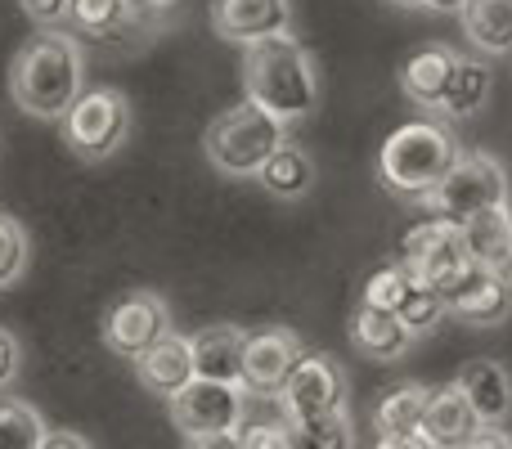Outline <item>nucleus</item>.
Segmentation results:
<instances>
[{"label":"nucleus","mask_w":512,"mask_h":449,"mask_svg":"<svg viewBox=\"0 0 512 449\" xmlns=\"http://www.w3.org/2000/svg\"><path fill=\"white\" fill-rule=\"evenodd\" d=\"M86 90V54H81L77 36L63 32V27L36 32L9 63V99L41 122L63 126V117L72 113V104Z\"/></svg>","instance_id":"obj_1"},{"label":"nucleus","mask_w":512,"mask_h":449,"mask_svg":"<svg viewBox=\"0 0 512 449\" xmlns=\"http://www.w3.org/2000/svg\"><path fill=\"white\" fill-rule=\"evenodd\" d=\"M243 95L283 126L306 122L319 104V72L310 50L297 36H274V41L248 45L243 50Z\"/></svg>","instance_id":"obj_2"},{"label":"nucleus","mask_w":512,"mask_h":449,"mask_svg":"<svg viewBox=\"0 0 512 449\" xmlns=\"http://www.w3.org/2000/svg\"><path fill=\"white\" fill-rule=\"evenodd\" d=\"M459 158L463 149L450 135V126L418 117V122H405L387 135L378 153V180L400 203H423L427 194H436V185L450 176Z\"/></svg>","instance_id":"obj_3"},{"label":"nucleus","mask_w":512,"mask_h":449,"mask_svg":"<svg viewBox=\"0 0 512 449\" xmlns=\"http://www.w3.org/2000/svg\"><path fill=\"white\" fill-rule=\"evenodd\" d=\"M288 144V126L274 122L270 113H261L256 104H234L225 113L212 117L203 135V153L221 176L230 180H256L261 167L274 158V153Z\"/></svg>","instance_id":"obj_4"},{"label":"nucleus","mask_w":512,"mask_h":449,"mask_svg":"<svg viewBox=\"0 0 512 449\" xmlns=\"http://www.w3.org/2000/svg\"><path fill=\"white\" fill-rule=\"evenodd\" d=\"M508 171L499 158L490 153H463L454 162V171L436 185V194H427L423 203V216L427 221H445V225H468L486 212H499L508 207Z\"/></svg>","instance_id":"obj_5"},{"label":"nucleus","mask_w":512,"mask_h":449,"mask_svg":"<svg viewBox=\"0 0 512 449\" xmlns=\"http://www.w3.org/2000/svg\"><path fill=\"white\" fill-rule=\"evenodd\" d=\"M131 140V99L117 86H90L63 117V144L81 162H108Z\"/></svg>","instance_id":"obj_6"},{"label":"nucleus","mask_w":512,"mask_h":449,"mask_svg":"<svg viewBox=\"0 0 512 449\" xmlns=\"http://www.w3.org/2000/svg\"><path fill=\"white\" fill-rule=\"evenodd\" d=\"M396 261L409 270V279L423 283L432 292H445L454 279L463 274V265L472 261L468 247H463V229L445 225V221H423L400 234Z\"/></svg>","instance_id":"obj_7"},{"label":"nucleus","mask_w":512,"mask_h":449,"mask_svg":"<svg viewBox=\"0 0 512 449\" xmlns=\"http://www.w3.org/2000/svg\"><path fill=\"white\" fill-rule=\"evenodd\" d=\"M171 423L176 432H185V441H198V436H234L248 418V391L230 387V382H207L194 378L180 396L167 400Z\"/></svg>","instance_id":"obj_8"},{"label":"nucleus","mask_w":512,"mask_h":449,"mask_svg":"<svg viewBox=\"0 0 512 449\" xmlns=\"http://www.w3.org/2000/svg\"><path fill=\"white\" fill-rule=\"evenodd\" d=\"M167 333H176V328H171V310H167V301L149 288L117 297L113 306L104 310V324H99L104 346L113 355H122V360H131V364L140 360L149 346H158Z\"/></svg>","instance_id":"obj_9"},{"label":"nucleus","mask_w":512,"mask_h":449,"mask_svg":"<svg viewBox=\"0 0 512 449\" xmlns=\"http://www.w3.org/2000/svg\"><path fill=\"white\" fill-rule=\"evenodd\" d=\"M346 396H351V387H346L342 364L324 351H306L301 364L292 369L288 387H283L274 400H279V414L288 418V423H297V418L346 414Z\"/></svg>","instance_id":"obj_10"},{"label":"nucleus","mask_w":512,"mask_h":449,"mask_svg":"<svg viewBox=\"0 0 512 449\" xmlns=\"http://www.w3.org/2000/svg\"><path fill=\"white\" fill-rule=\"evenodd\" d=\"M441 297H445V315H450L454 324L495 328L512 315V274L468 261L463 274L441 292Z\"/></svg>","instance_id":"obj_11"},{"label":"nucleus","mask_w":512,"mask_h":449,"mask_svg":"<svg viewBox=\"0 0 512 449\" xmlns=\"http://www.w3.org/2000/svg\"><path fill=\"white\" fill-rule=\"evenodd\" d=\"M301 355H306V346L292 328H256L248 333V351H243V391L274 400L288 387Z\"/></svg>","instance_id":"obj_12"},{"label":"nucleus","mask_w":512,"mask_h":449,"mask_svg":"<svg viewBox=\"0 0 512 449\" xmlns=\"http://www.w3.org/2000/svg\"><path fill=\"white\" fill-rule=\"evenodd\" d=\"M212 32L243 50L292 36V0H212Z\"/></svg>","instance_id":"obj_13"},{"label":"nucleus","mask_w":512,"mask_h":449,"mask_svg":"<svg viewBox=\"0 0 512 449\" xmlns=\"http://www.w3.org/2000/svg\"><path fill=\"white\" fill-rule=\"evenodd\" d=\"M463 54L450 50L445 41H432V45H418L405 63H400V90L414 108H427V113H441L445 104V90H450V77L459 68Z\"/></svg>","instance_id":"obj_14"},{"label":"nucleus","mask_w":512,"mask_h":449,"mask_svg":"<svg viewBox=\"0 0 512 449\" xmlns=\"http://www.w3.org/2000/svg\"><path fill=\"white\" fill-rule=\"evenodd\" d=\"M135 378H140L144 391H153V396H162V400L180 396V391L198 378L194 342H189L185 333H167L158 346H149V351L135 360Z\"/></svg>","instance_id":"obj_15"},{"label":"nucleus","mask_w":512,"mask_h":449,"mask_svg":"<svg viewBox=\"0 0 512 449\" xmlns=\"http://www.w3.org/2000/svg\"><path fill=\"white\" fill-rule=\"evenodd\" d=\"M346 333H351L355 351L373 364H396V360H405L409 346H414V337H409V328L400 324V315L369 306V301H355Z\"/></svg>","instance_id":"obj_16"},{"label":"nucleus","mask_w":512,"mask_h":449,"mask_svg":"<svg viewBox=\"0 0 512 449\" xmlns=\"http://www.w3.org/2000/svg\"><path fill=\"white\" fill-rule=\"evenodd\" d=\"M454 387L468 396L481 427H504L512 418V373L499 360H472L459 369Z\"/></svg>","instance_id":"obj_17"},{"label":"nucleus","mask_w":512,"mask_h":449,"mask_svg":"<svg viewBox=\"0 0 512 449\" xmlns=\"http://www.w3.org/2000/svg\"><path fill=\"white\" fill-rule=\"evenodd\" d=\"M189 342H194L198 378L243 387V351H248V328H239V324H207V328H198Z\"/></svg>","instance_id":"obj_18"},{"label":"nucleus","mask_w":512,"mask_h":449,"mask_svg":"<svg viewBox=\"0 0 512 449\" xmlns=\"http://www.w3.org/2000/svg\"><path fill=\"white\" fill-rule=\"evenodd\" d=\"M477 432H481V418L472 414L468 396H463L454 382L432 387V405H427V414H423L427 441H432L436 449H463Z\"/></svg>","instance_id":"obj_19"},{"label":"nucleus","mask_w":512,"mask_h":449,"mask_svg":"<svg viewBox=\"0 0 512 449\" xmlns=\"http://www.w3.org/2000/svg\"><path fill=\"white\" fill-rule=\"evenodd\" d=\"M432 405V387L427 382H396L382 391L378 409H373V432L378 436H414L423 432V414Z\"/></svg>","instance_id":"obj_20"},{"label":"nucleus","mask_w":512,"mask_h":449,"mask_svg":"<svg viewBox=\"0 0 512 449\" xmlns=\"http://www.w3.org/2000/svg\"><path fill=\"white\" fill-rule=\"evenodd\" d=\"M68 32L86 36V41H122V36L140 32V27H135L131 0H72Z\"/></svg>","instance_id":"obj_21"},{"label":"nucleus","mask_w":512,"mask_h":449,"mask_svg":"<svg viewBox=\"0 0 512 449\" xmlns=\"http://www.w3.org/2000/svg\"><path fill=\"white\" fill-rule=\"evenodd\" d=\"M459 18H463V36L481 54H490V59L512 54V0H468V9Z\"/></svg>","instance_id":"obj_22"},{"label":"nucleus","mask_w":512,"mask_h":449,"mask_svg":"<svg viewBox=\"0 0 512 449\" xmlns=\"http://www.w3.org/2000/svg\"><path fill=\"white\" fill-rule=\"evenodd\" d=\"M256 180H261L265 194L283 198V203H297V198H306L310 189H315V162H310V153L301 149V144L288 140L270 162H265Z\"/></svg>","instance_id":"obj_23"},{"label":"nucleus","mask_w":512,"mask_h":449,"mask_svg":"<svg viewBox=\"0 0 512 449\" xmlns=\"http://www.w3.org/2000/svg\"><path fill=\"white\" fill-rule=\"evenodd\" d=\"M463 247H468V256L477 265H490V270L512 274V229H508L504 207L463 225Z\"/></svg>","instance_id":"obj_24"},{"label":"nucleus","mask_w":512,"mask_h":449,"mask_svg":"<svg viewBox=\"0 0 512 449\" xmlns=\"http://www.w3.org/2000/svg\"><path fill=\"white\" fill-rule=\"evenodd\" d=\"M490 90H495L490 63L486 59H468V54H463L459 68H454V77H450V90H445L441 117H450V122H463V117H472L481 104H486Z\"/></svg>","instance_id":"obj_25"},{"label":"nucleus","mask_w":512,"mask_h":449,"mask_svg":"<svg viewBox=\"0 0 512 449\" xmlns=\"http://www.w3.org/2000/svg\"><path fill=\"white\" fill-rule=\"evenodd\" d=\"M283 423H288V418H283ZM288 449H355L351 414L297 418V423H288Z\"/></svg>","instance_id":"obj_26"},{"label":"nucleus","mask_w":512,"mask_h":449,"mask_svg":"<svg viewBox=\"0 0 512 449\" xmlns=\"http://www.w3.org/2000/svg\"><path fill=\"white\" fill-rule=\"evenodd\" d=\"M50 427L27 400H0V449H41Z\"/></svg>","instance_id":"obj_27"},{"label":"nucleus","mask_w":512,"mask_h":449,"mask_svg":"<svg viewBox=\"0 0 512 449\" xmlns=\"http://www.w3.org/2000/svg\"><path fill=\"white\" fill-rule=\"evenodd\" d=\"M396 315H400V324L409 328V337H414V342H418V337H432L436 328L450 319V315H445V297H441V292H432V288H423V283H409L405 306H400Z\"/></svg>","instance_id":"obj_28"},{"label":"nucleus","mask_w":512,"mask_h":449,"mask_svg":"<svg viewBox=\"0 0 512 449\" xmlns=\"http://www.w3.org/2000/svg\"><path fill=\"white\" fill-rule=\"evenodd\" d=\"M409 270L400 261H391V265H382V270H373L369 279H364V292H360V301H369V306H378V310H391L396 315L400 306H405V292H409Z\"/></svg>","instance_id":"obj_29"},{"label":"nucleus","mask_w":512,"mask_h":449,"mask_svg":"<svg viewBox=\"0 0 512 449\" xmlns=\"http://www.w3.org/2000/svg\"><path fill=\"white\" fill-rule=\"evenodd\" d=\"M27 256H32V243H27V229L14 221V216H0V292L14 288L27 274Z\"/></svg>","instance_id":"obj_30"},{"label":"nucleus","mask_w":512,"mask_h":449,"mask_svg":"<svg viewBox=\"0 0 512 449\" xmlns=\"http://www.w3.org/2000/svg\"><path fill=\"white\" fill-rule=\"evenodd\" d=\"M234 436H239V449H288V423H283V414L274 423L248 414Z\"/></svg>","instance_id":"obj_31"},{"label":"nucleus","mask_w":512,"mask_h":449,"mask_svg":"<svg viewBox=\"0 0 512 449\" xmlns=\"http://www.w3.org/2000/svg\"><path fill=\"white\" fill-rule=\"evenodd\" d=\"M185 9V0H131V14L140 32H158V27H171Z\"/></svg>","instance_id":"obj_32"},{"label":"nucleus","mask_w":512,"mask_h":449,"mask_svg":"<svg viewBox=\"0 0 512 449\" xmlns=\"http://www.w3.org/2000/svg\"><path fill=\"white\" fill-rule=\"evenodd\" d=\"M23 5V14L32 18L41 32H54V27H68V9L72 0H18Z\"/></svg>","instance_id":"obj_33"},{"label":"nucleus","mask_w":512,"mask_h":449,"mask_svg":"<svg viewBox=\"0 0 512 449\" xmlns=\"http://www.w3.org/2000/svg\"><path fill=\"white\" fill-rule=\"evenodd\" d=\"M18 369H23V346H18V337L9 328H0V391L14 387Z\"/></svg>","instance_id":"obj_34"},{"label":"nucleus","mask_w":512,"mask_h":449,"mask_svg":"<svg viewBox=\"0 0 512 449\" xmlns=\"http://www.w3.org/2000/svg\"><path fill=\"white\" fill-rule=\"evenodd\" d=\"M463 449H512V436L508 432H499V427H481L477 436H472Z\"/></svg>","instance_id":"obj_35"},{"label":"nucleus","mask_w":512,"mask_h":449,"mask_svg":"<svg viewBox=\"0 0 512 449\" xmlns=\"http://www.w3.org/2000/svg\"><path fill=\"white\" fill-rule=\"evenodd\" d=\"M373 449H436V445L427 441L423 432H414V436H378V445Z\"/></svg>","instance_id":"obj_36"},{"label":"nucleus","mask_w":512,"mask_h":449,"mask_svg":"<svg viewBox=\"0 0 512 449\" xmlns=\"http://www.w3.org/2000/svg\"><path fill=\"white\" fill-rule=\"evenodd\" d=\"M41 449H90V445L81 441L77 432H50V436H45V445H41Z\"/></svg>","instance_id":"obj_37"},{"label":"nucleus","mask_w":512,"mask_h":449,"mask_svg":"<svg viewBox=\"0 0 512 449\" xmlns=\"http://www.w3.org/2000/svg\"><path fill=\"white\" fill-rule=\"evenodd\" d=\"M185 449H239V436H198L185 441Z\"/></svg>","instance_id":"obj_38"},{"label":"nucleus","mask_w":512,"mask_h":449,"mask_svg":"<svg viewBox=\"0 0 512 449\" xmlns=\"http://www.w3.org/2000/svg\"><path fill=\"white\" fill-rule=\"evenodd\" d=\"M423 9H432V14H463V9H468V0H427Z\"/></svg>","instance_id":"obj_39"},{"label":"nucleus","mask_w":512,"mask_h":449,"mask_svg":"<svg viewBox=\"0 0 512 449\" xmlns=\"http://www.w3.org/2000/svg\"><path fill=\"white\" fill-rule=\"evenodd\" d=\"M391 5H400V9H423L427 0H391Z\"/></svg>","instance_id":"obj_40"},{"label":"nucleus","mask_w":512,"mask_h":449,"mask_svg":"<svg viewBox=\"0 0 512 449\" xmlns=\"http://www.w3.org/2000/svg\"><path fill=\"white\" fill-rule=\"evenodd\" d=\"M504 212H508V229H512V198H508V207H504Z\"/></svg>","instance_id":"obj_41"}]
</instances>
